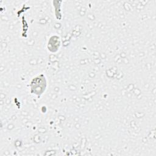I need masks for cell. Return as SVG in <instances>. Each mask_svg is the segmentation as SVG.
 Returning a JSON list of instances; mask_svg holds the SVG:
<instances>
[{
	"label": "cell",
	"instance_id": "cell-1",
	"mask_svg": "<svg viewBox=\"0 0 156 156\" xmlns=\"http://www.w3.org/2000/svg\"><path fill=\"white\" fill-rule=\"evenodd\" d=\"M30 87V93L40 97L45 91L47 87V81L45 76L41 74L33 78Z\"/></svg>",
	"mask_w": 156,
	"mask_h": 156
},
{
	"label": "cell",
	"instance_id": "cell-2",
	"mask_svg": "<svg viewBox=\"0 0 156 156\" xmlns=\"http://www.w3.org/2000/svg\"><path fill=\"white\" fill-rule=\"evenodd\" d=\"M60 46V38L57 35L52 36L48 43V48L51 52H56Z\"/></svg>",
	"mask_w": 156,
	"mask_h": 156
}]
</instances>
